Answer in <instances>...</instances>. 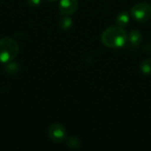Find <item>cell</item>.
Here are the masks:
<instances>
[{
	"label": "cell",
	"instance_id": "obj_1",
	"mask_svg": "<svg viewBox=\"0 0 151 151\" xmlns=\"http://www.w3.org/2000/svg\"><path fill=\"white\" fill-rule=\"evenodd\" d=\"M127 40V35L122 27L114 26L106 28L102 35L101 41L102 42L109 48H121L126 44Z\"/></svg>",
	"mask_w": 151,
	"mask_h": 151
},
{
	"label": "cell",
	"instance_id": "obj_2",
	"mask_svg": "<svg viewBox=\"0 0 151 151\" xmlns=\"http://www.w3.org/2000/svg\"><path fill=\"white\" fill-rule=\"evenodd\" d=\"M19 50L17 42L10 37L0 39V62L9 63L16 58Z\"/></svg>",
	"mask_w": 151,
	"mask_h": 151
},
{
	"label": "cell",
	"instance_id": "obj_3",
	"mask_svg": "<svg viewBox=\"0 0 151 151\" xmlns=\"http://www.w3.org/2000/svg\"><path fill=\"white\" fill-rule=\"evenodd\" d=\"M131 16L139 22H144L151 17V5L148 3H139L131 9Z\"/></svg>",
	"mask_w": 151,
	"mask_h": 151
},
{
	"label": "cell",
	"instance_id": "obj_4",
	"mask_svg": "<svg viewBox=\"0 0 151 151\" xmlns=\"http://www.w3.org/2000/svg\"><path fill=\"white\" fill-rule=\"evenodd\" d=\"M48 135L52 142L59 143L66 139V130L62 125L54 123L49 127Z\"/></svg>",
	"mask_w": 151,
	"mask_h": 151
},
{
	"label": "cell",
	"instance_id": "obj_5",
	"mask_svg": "<svg viewBox=\"0 0 151 151\" xmlns=\"http://www.w3.org/2000/svg\"><path fill=\"white\" fill-rule=\"evenodd\" d=\"M78 9L77 0H61L59 3V11L64 15H71Z\"/></svg>",
	"mask_w": 151,
	"mask_h": 151
},
{
	"label": "cell",
	"instance_id": "obj_6",
	"mask_svg": "<svg viewBox=\"0 0 151 151\" xmlns=\"http://www.w3.org/2000/svg\"><path fill=\"white\" fill-rule=\"evenodd\" d=\"M127 40L129 41V42L132 45L138 46L142 42V34H141L140 31H138V30H132L129 33L128 36H127Z\"/></svg>",
	"mask_w": 151,
	"mask_h": 151
},
{
	"label": "cell",
	"instance_id": "obj_7",
	"mask_svg": "<svg viewBox=\"0 0 151 151\" xmlns=\"http://www.w3.org/2000/svg\"><path fill=\"white\" fill-rule=\"evenodd\" d=\"M116 22H117L118 26H119V27L127 26V23L129 22V14L127 12H120L116 19Z\"/></svg>",
	"mask_w": 151,
	"mask_h": 151
},
{
	"label": "cell",
	"instance_id": "obj_8",
	"mask_svg": "<svg viewBox=\"0 0 151 151\" xmlns=\"http://www.w3.org/2000/svg\"><path fill=\"white\" fill-rule=\"evenodd\" d=\"M141 70L145 74H151V58H147L141 63Z\"/></svg>",
	"mask_w": 151,
	"mask_h": 151
},
{
	"label": "cell",
	"instance_id": "obj_9",
	"mask_svg": "<svg viewBox=\"0 0 151 151\" xmlns=\"http://www.w3.org/2000/svg\"><path fill=\"white\" fill-rule=\"evenodd\" d=\"M72 19L68 15H65L59 20V26L62 29H68L72 26Z\"/></svg>",
	"mask_w": 151,
	"mask_h": 151
},
{
	"label": "cell",
	"instance_id": "obj_10",
	"mask_svg": "<svg viewBox=\"0 0 151 151\" xmlns=\"http://www.w3.org/2000/svg\"><path fill=\"white\" fill-rule=\"evenodd\" d=\"M66 144L72 149H78L81 146V141L75 136H72L66 140Z\"/></svg>",
	"mask_w": 151,
	"mask_h": 151
},
{
	"label": "cell",
	"instance_id": "obj_11",
	"mask_svg": "<svg viewBox=\"0 0 151 151\" xmlns=\"http://www.w3.org/2000/svg\"><path fill=\"white\" fill-rule=\"evenodd\" d=\"M27 2L30 6H37L38 4H40L41 0H27Z\"/></svg>",
	"mask_w": 151,
	"mask_h": 151
},
{
	"label": "cell",
	"instance_id": "obj_12",
	"mask_svg": "<svg viewBox=\"0 0 151 151\" xmlns=\"http://www.w3.org/2000/svg\"><path fill=\"white\" fill-rule=\"evenodd\" d=\"M48 1H50V2H55V1H57V0H48Z\"/></svg>",
	"mask_w": 151,
	"mask_h": 151
}]
</instances>
